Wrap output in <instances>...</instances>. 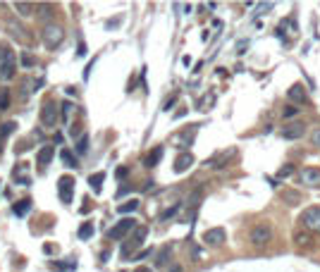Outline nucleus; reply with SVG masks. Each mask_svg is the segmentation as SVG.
Wrapping results in <instances>:
<instances>
[{"mask_svg": "<svg viewBox=\"0 0 320 272\" xmlns=\"http://www.w3.org/2000/svg\"><path fill=\"white\" fill-rule=\"evenodd\" d=\"M148 237V227H136V229L132 232V237L127 239L125 244H122V248H119V256L122 258H134V251L139 248L141 244H144V239Z\"/></svg>", "mask_w": 320, "mask_h": 272, "instance_id": "nucleus-1", "label": "nucleus"}, {"mask_svg": "<svg viewBox=\"0 0 320 272\" xmlns=\"http://www.w3.org/2000/svg\"><path fill=\"white\" fill-rule=\"evenodd\" d=\"M41 38H43V43H46V48L48 50H57L65 41V29L57 27V24H46L43 31H41Z\"/></svg>", "mask_w": 320, "mask_h": 272, "instance_id": "nucleus-2", "label": "nucleus"}, {"mask_svg": "<svg viewBox=\"0 0 320 272\" xmlns=\"http://www.w3.org/2000/svg\"><path fill=\"white\" fill-rule=\"evenodd\" d=\"M17 72V62H14V53L5 46H0V81H7V79L14 77Z\"/></svg>", "mask_w": 320, "mask_h": 272, "instance_id": "nucleus-3", "label": "nucleus"}, {"mask_svg": "<svg viewBox=\"0 0 320 272\" xmlns=\"http://www.w3.org/2000/svg\"><path fill=\"white\" fill-rule=\"evenodd\" d=\"M249 241L253 246H258V248H263V246H268L272 241V227L268 222H258L253 229L249 232Z\"/></svg>", "mask_w": 320, "mask_h": 272, "instance_id": "nucleus-4", "label": "nucleus"}, {"mask_svg": "<svg viewBox=\"0 0 320 272\" xmlns=\"http://www.w3.org/2000/svg\"><path fill=\"white\" fill-rule=\"evenodd\" d=\"M301 227L306 232H313V234H320V205H311L301 213L299 217Z\"/></svg>", "mask_w": 320, "mask_h": 272, "instance_id": "nucleus-5", "label": "nucleus"}, {"mask_svg": "<svg viewBox=\"0 0 320 272\" xmlns=\"http://www.w3.org/2000/svg\"><path fill=\"white\" fill-rule=\"evenodd\" d=\"M136 229V220H132V217H125V220H119L115 227H110L108 229V239H112V241H119V239H125L129 232Z\"/></svg>", "mask_w": 320, "mask_h": 272, "instance_id": "nucleus-6", "label": "nucleus"}, {"mask_svg": "<svg viewBox=\"0 0 320 272\" xmlns=\"http://www.w3.org/2000/svg\"><path fill=\"white\" fill-rule=\"evenodd\" d=\"M57 196H60V201L65 205L72 203V198H74V177L72 175L60 177V181H57Z\"/></svg>", "mask_w": 320, "mask_h": 272, "instance_id": "nucleus-7", "label": "nucleus"}, {"mask_svg": "<svg viewBox=\"0 0 320 272\" xmlns=\"http://www.w3.org/2000/svg\"><path fill=\"white\" fill-rule=\"evenodd\" d=\"M304 134H306V124H304V122H289V124H285L279 129V139L296 141V139H301Z\"/></svg>", "mask_w": 320, "mask_h": 272, "instance_id": "nucleus-8", "label": "nucleus"}, {"mask_svg": "<svg viewBox=\"0 0 320 272\" xmlns=\"http://www.w3.org/2000/svg\"><path fill=\"white\" fill-rule=\"evenodd\" d=\"M5 29L10 31V36H12L14 41H19V43H29L31 41V36H29V31L24 27H22L17 19H5Z\"/></svg>", "mask_w": 320, "mask_h": 272, "instance_id": "nucleus-9", "label": "nucleus"}, {"mask_svg": "<svg viewBox=\"0 0 320 272\" xmlns=\"http://www.w3.org/2000/svg\"><path fill=\"white\" fill-rule=\"evenodd\" d=\"M57 117H60L57 105L53 103V100L43 103V108H41V122H43V127H55L57 124Z\"/></svg>", "mask_w": 320, "mask_h": 272, "instance_id": "nucleus-10", "label": "nucleus"}, {"mask_svg": "<svg viewBox=\"0 0 320 272\" xmlns=\"http://www.w3.org/2000/svg\"><path fill=\"white\" fill-rule=\"evenodd\" d=\"M299 181L304 184V186H308V189L320 186V170H315V168L299 170Z\"/></svg>", "mask_w": 320, "mask_h": 272, "instance_id": "nucleus-11", "label": "nucleus"}, {"mask_svg": "<svg viewBox=\"0 0 320 272\" xmlns=\"http://www.w3.org/2000/svg\"><path fill=\"white\" fill-rule=\"evenodd\" d=\"M225 239H227V234H225L223 227H213V229H208L206 234H203V244L206 246H223L225 244Z\"/></svg>", "mask_w": 320, "mask_h": 272, "instance_id": "nucleus-12", "label": "nucleus"}, {"mask_svg": "<svg viewBox=\"0 0 320 272\" xmlns=\"http://www.w3.org/2000/svg\"><path fill=\"white\" fill-rule=\"evenodd\" d=\"M287 98H289L294 105H306L308 103V93H306V89H304L301 84L289 86V91H287Z\"/></svg>", "mask_w": 320, "mask_h": 272, "instance_id": "nucleus-13", "label": "nucleus"}, {"mask_svg": "<svg viewBox=\"0 0 320 272\" xmlns=\"http://www.w3.org/2000/svg\"><path fill=\"white\" fill-rule=\"evenodd\" d=\"M53 155H55V148H53V146H43L41 151H38V155H36L38 172H46V168H48L50 160H53Z\"/></svg>", "mask_w": 320, "mask_h": 272, "instance_id": "nucleus-14", "label": "nucleus"}, {"mask_svg": "<svg viewBox=\"0 0 320 272\" xmlns=\"http://www.w3.org/2000/svg\"><path fill=\"white\" fill-rule=\"evenodd\" d=\"M191 165H194V155L191 153H179L177 155V160H174V172L182 175V172H187Z\"/></svg>", "mask_w": 320, "mask_h": 272, "instance_id": "nucleus-15", "label": "nucleus"}, {"mask_svg": "<svg viewBox=\"0 0 320 272\" xmlns=\"http://www.w3.org/2000/svg\"><path fill=\"white\" fill-rule=\"evenodd\" d=\"M234 155H237V148H227L225 153H220V155H215L213 160H208V165H210V168H225V165H227V160H230V158H234Z\"/></svg>", "mask_w": 320, "mask_h": 272, "instance_id": "nucleus-16", "label": "nucleus"}, {"mask_svg": "<svg viewBox=\"0 0 320 272\" xmlns=\"http://www.w3.org/2000/svg\"><path fill=\"white\" fill-rule=\"evenodd\" d=\"M163 153H165V148H163V146H155L153 151H151V153L144 158V165H146V168H155V165L163 160Z\"/></svg>", "mask_w": 320, "mask_h": 272, "instance_id": "nucleus-17", "label": "nucleus"}, {"mask_svg": "<svg viewBox=\"0 0 320 272\" xmlns=\"http://www.w3.org/2000/svg\"><path fill=\"white\" fill-rule=\"evenodd\" d=\"M279 198H282V203H285V205H289V208H294V205H299V203H301V194H299V191H292V189L282 191V194H279Z\"/></svg>", "mask_w": 320, "mask_h": 272, "instance_id": "nucleus-18", "label": "nucleus"}, {"mask_svg": "<svg viewBox=\"0 0 320 272\" xmlns=\"http://www.w3.org/2000/svg\"><path fill=\"white\" fill-rule=\"evenodd\" d=\"M31 205H34V201L31 198H22V201H17L14 203V215L17 217H27L29 213H31Z\"/></svg>", "mask_w": 320, "mask_h": 272, "instance_id": "nucleus-19", "label": "nucleus"}, {"mask_svg": "<svg viewBox=\"0 0 320 272\" xmlns=\"http://www.w3.org/2000/svg\"><path fill=\"white\" fill-rule=\"evenodd\" d=\"M103 181H105V172H93V175L89 177V184H91V189H93V194H101V191H103Z\"/></svg>", "mask_w": 320, "mask_h": 272, "instance_id": "nucleus-20", "label": "nucleus"}, {"mask_svg": "<svg viewBox=\"0 0 320 272\" xmlns=\"http://www.w3.org/2000/svg\"><path fill=\"white\" fill-rule=\"evenodd\" d=\"M170 256H172V246L167 244V246H163V251L155 256V267H163V265H167L170 263Z\"/></svg>", "mask_w": 320, "mask_h": 272, "instance_id": "nucleus-21", "label": "nucleus"}, {"mask_svg": "<svg viewBox=\"0 0 320 272\" xmlns=\"http://www.w3.org/2000/svg\"><path fill=\"white\" fill-rule=\"evenodd\" d=\"M139 210V201L136 198H132V201H125L117 205V213L119 215H129V213H136Z\"/></svg>", "mask_w": 320, "mask_h": 272, "instance_id": "nucleus-22", "label": "nucleus"}, {"mask_svg": "<svg viewBox=\"0 0 320 272\" xmlns=\"http://www.w3.org/2000/svg\"><path fill=\"white\" fill-rule=\"evenodd\" d=\"M311 241H313V239H311V232H294V244L296 246H301V248H306V246H311Z\"/></svg>", "mask_w": 320, "mask_h": 272, "instance_id": "nucleus-23", "label": "nucleus"}, {"mask_svg": "<svg viewBox=\"0 0 320 272\" xmlns=\"http://www.w3.org/2000/svg\"><path fill=\"white\" fill-rule=\"evenodd\" d=\"M60 158H63V162L65 165H67V168H79V160H77V153H72V151H67V148H65L63 153H60Z\"/></svg>", "mask_w": 320, "mask_h": 272, "instance_id": "nucleus-24", "label": "nucleus"}, {"mask_svg": "<svg viewBox=\"0 0 320 272\" xmlns=\"http://www.w3.org/2000/svg\"><path fill=\"white\" fill-rule=\"evenodd\" d=\"M17 129V124L14 122H5V124H0V151H3V141L10 136V134Z\"/></svg>", "mask_w": 320, "mask_h": 272, "instance_id": "nucleus-25", "label": "nucleus"}, {"mask_svg": "<svg viewBox=\"0 0 320 272\" xmlns=\"http://www.w3.org/2000/svg\"><path fill=\"white\" fill-rule=\"evenodd\" d=\"M77 237L82 239V241H89L91 237H93V224L91 222H84L82 227H79V232H77Z\"/></svg>", "mask_w": 320, "mask_h": 272, "instance_id": "nucleus-26", "label": "nucleus"}, {"mask_svg": "<svg viewBox=\"0 0 320 272\" xmlns=\"http://www.w3.org/2000/svg\"><path fill=\"white\" fill-rule=\"evenodd\" d=\"M48 267L50 270H55V272H72L77 265H74V263H55V260H50Z\"/></svg>", "mask_w": 320, "mask_h": 272, "instance_id": "nucleus-27", "label": "nucleus"}, {"mask_svg": "<svg viewBox=\"0 0 320 272\" xmlns=\"http://www.w3.org/2000/svg\"><path fill=\"white\" fill-rule=\"evenodd\" d=\"M34 3H14V10H19L22 17H29V14H34Z\"/></svg>", "mask_w": 320, "mask_h": 272, "instance_id": "nucleus-28", "label": "nucleus"}, {"mask_svg": "<svg viewBox=\"0 0 320 272\" xmlns=\"http://www.w3.org/2000/svg\"><path fill=\"white\" fill-rule=\"evenodd\" d=\"M196 132H198V124H191V127H189V129H187V132L182 134L179 139L184 141V146H189V143L194 141V134H196Z\"/></svg>", "mask_w": 320, "mask_h": 272, "instance_id": "nucleus-29", "label": "nucleus"}, {"mask_svg": "<svg viewBox=\"0 0 320 272\" xmlns=\"http://www.w3.org/2000/svg\"><path fill=\"white\" fill-rule=\"evenodd\" d=\"M89 151V136L84 134V136H79V141H77V148H74V153L77 155H84Z\"/></svg>", "mask_w": 320, "mask_h": 272, "instance_id": "nucleus-30", "label": "nucleus"}, {"mask_svg": "<svg viewBox=\"0 0 320 272\" xmlns=\"http://www.w3.org/2000/svg\"><path fill=\"white\" fill-rule=\"evenodd\" d=\"M213 100H215V93H206V96L198 100V108H201V110H210Z\"/></svg>", "mask_w": 320, "mask_h": 272, "instance_id": "nucleus-31", "label": "nucleus"}, {"mask_svg": "<svg viewBox=\"0 0 320 272\" xmlns=\"http://www.w3.org/2000/svg\"><path fill=\"white\" fill-rule=\"evenodd\" d=\"M182 208V203H174L172 208H167V210H163V213H160V222H165V220H170V217L174 215V213H177V210Z\"/></svg>", "mask_w": 320, "mask_h": 272, "instance_id": "nucleus-32", "label": "nucleus"}, {"mask_svg": "<svg viewBox=\"0 0 320 272\" xmlns=\"http://www.w3.org/2000/svg\"><path fill=\"white\" fill-rule=\"evenodd\" d=\"M10 108V91L0 89V110H7Z\"/></svg>", "mask_w": 320, "mask_h": 272, "instance_id": "nucleus-33", "label": "nucleus"}, {"mask_svg": "<svg viewBox=\"0 0 320 272\" xmlns=\"http://www.w3.org/2000/svg\"><path fill=\"white\" fill-rule=\"evenodd\" d=\"M294 175V165H282L277 170V179H285V177H292Z\"/></svg>", "mask_w": 320, "mask_h": 272, "instance_id": "nucleus-34", "label": "nucleus"}, {"mask_svg": "<svg viewBox=\"0 0 320 272\" xmlns=\"http://www.w3.org/2000/svg\"><path fill=\"white\" fill-rule=\"evenodd\" d=\"M22 65L29 70V67H34V65H36V57L31 55V53H24V55H22Z\"/></svg>", "mask_w": 320, "mask_h": 272, "instance_id": "nucleus-35", "label": "nucleus"}, {"mask_svg": "<svg viewBox=\"0 0 320 272\" xmlns=\"http://www.w3.org/2000/svg\"><path fill=\"white\" fill-rule=\"evenodd\" d=\"M72 110H74V105H72L70 100L60 105V115H63V119H67V117H70V112H72Z\"/></svg>", "mask_w": 320, "mask_h": 272, "instance_id": "nucleus-36", "label": "nucleus"}, {"mask_svg": "<svg viewBox=\"0 0 320 272\" xmlns=\"http://www.w3.org/2000/svg\"><path fill=\"white\" fill-rule=\"evenodd\" d=\"M299 110H301V108H296V105H289V108H285V112H282V115L289 119V117H296V115H299Z\"/></svg>", "mask_w": 320, "mask_h": 272, "instance_id": "nucleus-37", "label": "nucleus"}, {"mask_svg": "<svg viewBox=\"0 0 320 272\" xmlns=\"http://www.w3.org/2000/svg\"><path fill=\"white\" fill-rule=\"evenodd\" d=\"M311 143L320 148V127H315L313 132H311Z\"/></svg>", "mask_w": 320, "mask_h": 272, "instance_id": "nucleus-38", "label": "nucleus"}, {"mask_svg": "<svg viewBox=\"0 0 320 272\" xmlns=\"http://www.w3.org/2000/svg\"><path fill=\"white\" fill-rule=\"evenodd\" d=\"M275 3H263V5H258V14H268V10H272Z\"/></svg>", "mask_w": 320, "mask_h": 272, "instance_id": "nucleus-39", "label": "nucleus"}, {"mask_svg": "<svg viewBox=\"0 0 320 272\" xmlns=\"http://www.w3.org/2000/svg\"><path fill=\"white\" fill-rule=\"evenodd\" d=\"M17 186H29V184H31V177H17Z\"/></svg>", "mask_w": 320, "mask_h": 272, "instance_id": "nucleus-40", "label": "nucleus"}, {"mask_svg": "<svg viewBox=\"0 0 320 272\" xmlns=\"http://www.w3.org/2000/svg\"><path fill=\"white\" fill-rule=\"evenodd\" d=\"M86 53H89V48H86V43H79V46H77V57H84Z\"/></svg>", "mask_w": 320, "mask_h": 272, "instance_id": "nucleus-41", "label": "nucleus"}, {"mask_svg": "<svg viewBox=\"0 0 320 272\" xmlns=\"http://www.w3.org/2000/svg\"><path fill=\"white\" fill-rule=\"evenodd\" d=\"M127 194H132V186H119L117 189V198H122V196H127Z\"/></svg>", "mask_w": 320, "mask_h": 272, "instance_id": "nucleus-42", "label": "nucleus"}, {"mask_svg": "<svg viewBox=\"0 0 320 272\" xmlns=\"http://www.w3.org/2000/svg\"><path fill=\"white\" fill-rule=\"evenodd\" d=\"M246 46H249V41H239V46H237V53L242 55V53H246Z\"/></svg>", "mask_w": 320, "mask_h": 272, "instance_id": "nucleus-43", "label": "nucleus"}, {"mask_svg": "<svg viewBox=\"0 0 320 272\" xmlns=\"http://www.w3.org/2000/svg\"><path fill=\"white\" fill-rule=\"evenodd\" d=\"M127 172H129V170H127V168H117V170H115V175H117V179H122V177H127Z\"/></svg>", "mask_w": 320, "mask_h": 272, "instance_id": "nucleus-44", "label": "nucleus"}, {"mask_svg": "<svg viewBox=\"0 0 320 272\" xmlns=\"http://www.w3.org/2000/svg\"><path fill=\"white\" fill-rule=\"evenodd\" d=\"M174 103H177V98H174V96H172V98H167V103H165V108H163V110H170Z\"/></svg>", "mask_w": 320, "mask_h": 272, "instance_id": "nucleus-45", "label": "nucleus"}, {"mask_svg": "<svg viewBox=\"0 0 320 272\" xmlns=\"http://www.w3.org/2000/svg\"><path fill=\"white\" fill-rule=\"evenodd\" d=\"M146 256H151V248H146L144 253H136V256H134V260H141V258H146Z\"/></svg>", "mask_w": 320, "mask_h": 272, "instance_id": "nucleus-46", "label": "nucleus"}, {"mask_svg": "<svg viewBox=\"0 0 320 272\" xmlns=\"http://www.w3.org/2000/svg\"><path fill=\"white\" fill-rule=\"evenodd\" d=\"M43 251H46V253H55L57 248H55V246H50V244H48V246H43Z\"/></svg>", "mask_w": 320, "mask_h": 272, "instance_id": "nucleus-47", "label": "nucleus"}, {"mask_svg": "<svg viewBox=\"0 0 320 272\" xmlns=\"http://www.w3.org/2000/svg\"><path fill=\"white\" fill-rule=\"evenodd\" d=\"M167 272H184V270H182V265H170V270Z\"/></svg>", "mask_w": 320, "mask_h": 272, "instance_id": "nucleus-48", "label": "nucleus"}, {"mask_svg": "<svg viewBox=\"0 0 320 272\" xmlns=\"http://www.w3.org/2000/svg\"><path fill=\"white\" fill-rule=\"evenodd\" d=\"M136 272H151V270H146V267H139V270H136Z\"/></svg>", "mask_w": 320, "mask_h": 272, "instance_id": "nucleus-49", "label": "nucleus"}]
</instances>
